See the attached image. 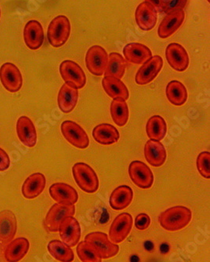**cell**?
<instances>
[{
  "instance_id": "cell-18",
  "label": "cell",
  "mask_w": 210,
  "mask_h": 262,
  "mask_svg": "<svg viewBox=\"0 0 210 262\" xmlns=\"http://www.w3.org/2000/svg\"><path fill=\"white\" fill-rule=\"evenodd\" d=\"M51 198L57 204H75L79 200L77 191L65 183L53 184L49 189Z\"/></svg>"
},
{
  "instance_id": "cell-25",
  "label": "cell",
  "mask_w": 210,
  "mask_h": 262,
  "mask_svg": "<svg viewBox=\"0 0 210 262\" xmlns=\"http://www.w3.org/2000/svg\"><path fill=\"white\" fill-rule=\"evenodd\" d=\"M92 138L103 145H111L118 142L120 135L117 128L108 123L98 125L92 129Z\"/></svg>"
},
{
  "instance_id": "cell-16",
  "label": "cell",
  "mask_w": 210,
  "mask_h": 262,
  "mask_svg": "<svg viewBox=\"0 0 210 262\" xmlns=\"http://www.w3.org/2000/svg\"><path fill=\"white\" fill-rule=\"evenodd\" d=\"M17 229L15 214L10 210L0 212V244L7 245L15 237Z\"/></svg>"
},
{
  "instance_id": "cell-2",
  "label": "cell",
  "mask_w": 210,
  "mask_h": 262,
  "mask_svg": "<svg viewBox=\"0 0 210 262\" xmlns=\"http://www.w3.org/2000/svg\"><path fill=\"white\" fill-rule=\"evenodd\" d=\"M73 174L80 189L87 193H95L99 188L98 174L89 165L77 163L73 166Z\"/></svg>"
},
{
  "instance_id": "cell-26",
  "label": "cell",
  "mask_w": 210,
  "mask_h": 262,
  "mask_svg": "<svg viewBox=\"0 0 210 262\" xmlns=\"http://www.w3.org/2000/svg\"><path fill=\"white\" fill-rule=\"evenodd\" d=\"M79 100V91L64 83L58 93L57 104L64 113H72L76 108Z\"/></svg>"
},
{
  "instance_id": "cell-40",
  "label": "cell",
  "mask_w": 210,
  "mask_h": 262,
  "mask_svg": "<svg viewBox=\"0 0 210 262\" xmlns=\"http://www.w3.org/2000/svg\"><path fill=\"white\" fill-rule=\"evenodd\" d=\"M0 17H1V10H0Z\"/></svg>"
},
{
  "instance_id": "cell-1",
  "label": "cell",
  "mask_w": 210,
  "mask_h": 262,
  "mask_svg": "<svg viewBox=\"0 0 210 262\" xmlns=\"http://www.w3.org/2000/svg\"><path fill=\"white\" fill-rule=\"evenodd\" d=\"M192 219L190 209L183 206H176L162 212L158 217V222L165 230L176 232L186 227Z\"/></svg>"
},
{
  "instance_id": "cell-15",
  "label": "cell",
  "mask_w": 210,
  "mask_h": 262,
  "mask_svg": "<svg viewBox=\"0 0 210 262\" xmlns=\"http://www.w3.org/2000/svg\"><path fill=\"white\" fill-rule=\"evenodd\" d=\"M184 18L185 13L183 10H174L167 14L158 27V36L161 39L170 37L181 27Z\"/></svg>"
},
{
  "instance_id": "cell-13",
  "label": "cell",
  "mask_w": 210,
  "mask_h": 262,
  "mask_svg": "<svg viewBox=\"0 0 210 262\" xmlns=\"http://www.w3.org/2000/svg\"><path fill=\"white\" fill-rule=\"evenodd\" d=\"M163 66V60L158 55L152 56L148 61L137 71L135 81L138 85L144 86L152 82L161 72Z\"/></svg>"
},
{
  "instance_id": "cell-33",
  "label": "cell",
  "mask_w": 210,
  "mask_h": 262,
  "mask_svg": "<svg viewBox=\"0 0 210 262\" xmlns=\"http://www.w3.org/2000/svg\"><path fill=\"white\" fill-rule=\"evenodd\" d=\"M113 122L119 126H124L130 117V111L127 103L121 98H114L110 107Z\"/></svg>"
},
{
  "instance_id": "cell-10",
  "label": "cell",
  "mask_w": 210,
  "mask_h": 262,
  "mask_svg": "<svg viewBox=\"0 0 210 262\" xmlns=\"http://www.w3.org/2000/svg\"><path fill=\"white\" fill-rule=\"evenodd\" d=\"M128 172L132 182L138 188L148 189L153 185V172L143 162L138 160L132 162L129 166Z\"/></svg>"
},
{
  "instance_id": "cell-31",
  "label": "cell",
  "mask_w": 210,
  "mask_h": 262,
  "mask_svg": "<svg viewBox=\"0 0 210 262\" xmlns=\"http://www.w3.org/2000/svg\"><path fill=\"white\" fill-rule=\"evenodd\" d=\"M126 61L124 57L118 53H111L108 56V64L104 72V76H111L121 79L124 76Z\"/></svg>"
},
{
  "instance_id": "cell-19",
  "label": "cell",
  "mask_w": 210,
  "mask_h": 262,
  "mask_svg": "<svg viewBox=\"0 0 210 262\" xmlns=\"http://www.w3.org/2000/svg\"><path fill=\"white\" fill-rule=\"evenodd\" d=\"M135 18L139 29L144 31L151 30L157 23L156 10L148 3H142L135 12Z\"/></svg>"
},
{
  "instance_id": "cell-9",
  "label": "cell",
  "mask_w": 210,
  "mask_h": 262,
  "mask_svg": "<svg viewBox=\"0 0 210 262\" xmlns=\"http://www.w3.org/2000/svg\"><path fill=\"white\" fill-rule=\"evenodd\" d=\"M133 225V219L130 213H120L111 223L108 238L115 244L123 242L130 235Z\"/></svg>"
},
{
  "instance_id": "cell-6",
  "label": "cell",
  "mask_w": 210,
  "mask_h": 262,
  "mask_svg": "<svg viewBox=\"0 0 210 262\" xmlns=\"http://www.w3.org/2000/svg\"><path fill=\"white\" fill-rule=\"evenodd\" d=\"M76 207L73 204H56L45 216V227L50 232H57L61 222L67 217H74Z\"/></svg>"
},
{
  "instance_id": "cell-14",
  "label": "cell",
  "mask_w": 210,
  "mask_h": 262,
  "mask_svg": "<svg viewBox=\"0 0 210 262\" xmlns=\"http://www.w3.org/2000/svg\"><path fill=\"white\" fill-rule=\"evenodd\" d=\"M58 232L63 243L68 247H76L80 241V225L74 217H65L61 222Z\"/></svg>"
},
{
  "instance_id": "cell-24",
  "label": "cell",
  "mask_w": 210,
  "mask_h": 262,
  "mask_svg": "<svg viewBox=\"0 0 210 262\" xmlns=\"http://www.w3.org/2000/svg\"><path fill=\"white\" fill-rule=\"evenodd\" d=\"M29 247V241L24 237L13 239L6 248L4 257L7 262H19L26 257Z\"/></svg>"
},
{
  "instance_id": "cell-30",
  "label": "cell",
  "mask_w": 210,
  "mask_h": 262,
  "mask_svg": "<svg viewBox=\"0 0 210 262\" xmlns=\"http://www.w3.org/2000/svg\"><path fill=\"white\" fill-rule=\"evenodd\" d=\"M166 94L169 101L175 106H182L188 100V91L184 85L178 80L169 82Z\"/></svg>"
},
{
  "instance_id": "cell-32",
  "label": "cell",
  "mask_w": 210,
  "mask_h": 262,
  "mask_svg": "<svg viewBox=\"0 0 210 262\" xmlns=\"http://www.w3.org/2000/svg\"><path fill=\"white\" fill-rule=\"evenodd\" d=\"M48 251L56 260L61 262H73L75 254L71 247L61 241H51L48 246Z\"/></svg>"
},
{
  "instance_id": "cell-11",
  "label": "cell",
  "mask_w": 210,
  "mask_h": 262,
  "mask_svg": "<svg viewBox=\"0 0 210 262\" xmlns=\"http://www.w3.org/2000/svg\"><path fill=\"white\" fill-rule=\"evenodd\" d=\"M0 81L4 88L10 93L18 92L23 85L21 73L13 63H5L1 66Z\"/></svg>"
},
{
  "instance_id": "cell-39",
  "label": "cell",
  "mask_w": 210,
  "mask_h": 262,
  "mask_svg": "<svg viewBox=\"0 0 210 262\" xmlns=\"http://www.w3.org/2000/svg\"><path fill=\"white\" fill-rule=\"evenodd\" d=\"M145 2L148 3V4L155 7V8H159V7H161L162 0H145Z\"/></svg>"
},
{
  "instance_id": "cell-8",
  "label": "cell",
  "mask_w": 210,
  "mask_h": 262,
  "mask_svg": "<svg viewBox=\"0 0 210 262\" xmlns=\"http://www.w3.org/2000/svg\"><path fill=\"white\" fill-rule=\"evenodd\" d=\"M108 61V53L101 46H92L86 53V68L94 76H101L104 74Z\"/></svg>"
},
{
  "instance_id": "cell-5",
  "label": "cell",
  "mask_w": 210,
  "mask_h": 262,
  "mask_svg": "<svg viewBox=\"0 0 210 262\" xmlns=\"http://www.w3.org/2000/svg\"><path fill=\"white\" fill-rule=\"evenodd\" d=\"M60 74L66 84L76 89H83L86 83V76L83 69L73 61L65 60L59 68Z\"/></svg>"
},
{
  "instance_id": "cell-21",
  "label": "cell",
  "mask_w": 210,
  "mask_h": 262,
  "mask_svg": "<svg viewBox=\"0 0 210 262\" xmlns=\"http://www.w3.org/2000/svg\"><path fill=\"white\" fill-rule=\"evenodd\" d=\"M125 60L133 64H144L151 58L152 53L149 47L139 42L127 44L123 49Z\"/></svg>"
},
{
  "instance_id": "cell-3",
  "label": "cell",
  "mask_w": 210,
  "mask_h": 262,
  "mask_svg": "<svg viewBox=\"0 0 210 262\" xmlns=\"http://www.w3.org/2000/svg\"><path fill=\"white\" fill-rule=\"evenodd\" d=\"M71 23L66 16L59 15L53 19L48 26V39L54 47H61L68 40L71 34Z\"/></svg>"
},
{
  "instance_id": "cell-28",
  "label": "cell",
  "mask_w": 210,
  "mask_h": 262,
  "mask_svg": "<svg viewBox=\"0 0 210 262\" xmlns=\"http://www.w3.org/2000/svg\"><path fill=\"white\" fill-rule=\"evenodd\" d=\"M102 86L110 98H121L126 101L130 97V92L121 79L111 76H104L102 79Z\"/></svg>"
},
{
  "instance_id": "cell-38",
  "label": "cell",
  "mask_w": 210,
  "mask_h": 262,
  "mask_svg": "<svg viewBox=\"0 0 210 262\" xmlns=\"http://www.w3.org/2000/svg\"><path fill=\"white\" fill-rule=\"evenodd\" d=\"M10 166V160L5 150L0 148V172L6 171Z\"/></svg>"
},
{
  "instance_id": "cell-35",
  "label": "cell",
  "mask_w": 210,
  "mask_h": 262,
  "mask_svg": "<svg viewBox=\"0 0 210 262\" xmlns=\"http://www.w3.org/2000/svg\"><path fill=\"white\" fill-rule=\"evenodd\" d=\"M196 166L198 172L203 178H210V152L203 151L198 155L196 160Z\"/></svg>"
},
{
  "instance_id": "cell-17",
  "label": "cell",
  "mask_w": 210,
  "mask_h": 262,
  "mask_svg": "<svg viewBox=\"0 0 210 262\" xmlns=\"http://www.w3.org/2000/svg\"><path fill=\"white\" fill-rule=\"evenodd\" d=\"M17 134L19 140L23 145L29 148L36 146L37 142V133L36 126L30 118L23 116L17 122Z\"/></svg>"
},
{
  "instance_id": "cell-7",
  "label": "cell",
  "mask_w": 210,
  "mask_h": 262,
  "mask_svg": "<svg viewBox=\"0 0 210 262\" xmlns=\"http://www.w3.org/2000/svg\"><path fill=\"white\" fill-rule=\"evenodd\" d=\"M61 133L64 138L76 148L84 149L89 145L87 134L80 125L71 120H66L61 123Z\"/></svg>"
},
{
  "instance_id": "cell-36",
  "label": "cell",
  "mask_w": 210,
  "mask_h": 262,
  "mask_svg": "<svg viewBox=\"0 0 210 262\" xmlns=\"http://www.w3.org/2000/svg\"><path fill=\"white\" fill-rule=\"evenodd\" d=\"M186 3L188 0H162L161 7L163 11L169 14L174 10H183Z\"/></svg>"
},
{
  "instance_id": "cell-34",
  "label": "cell",
  "mask_w": 210,
  "mask_h": 262,
  "mask_svg": "<svg viewBox=\"0 0 210 262\" xmlns=\"http://www.w3.org/2000/svg\"><path fill=\"white\" fill-rule=\"evenodd\" d=\"M76 252L82 262H102L101 256L85 241L78 244Z\"/></svg>"
},
{
  "instance_id": "cell-27",
  "label": "cell",
  "mask_w": 210,
  "mask_h": 262,
  "mask_svg": "<svg viewBox=\"0 0 210 262\" xmlns=\"http://www.w3.org/2000/svg\"><path fill=\"white\" fill-rule=\"evenodd\" d=\"M133 192L130 187L121 185L116 188L110 195V207L114 210H122L129 207L133 201Z\"/></svg>"
},
{
  "instance_id": "cell-29",
  "label": "cell",
  "mask_w": 210,
  "mask_h": 262,
  "mask_svg": "<svg viewBox=\"0 0 210 262\" xmlns=\"http://www.w3.org/2000/svg\"><path fill=\"white\" fill-rule=\"evenodd\" d=\"M167 132V122L161 116L158 115L151 116L147 122V135L152 141H161L165 138Z\"/></svg>"
},
{
  "instance_id": "cell-23",
  "label": "cell",
  "mask_w": 210,
  "mask_h": 262,
  "mask_svg": "<svg viewBox=\"0 0 210 262\" xmlns=\"http://www.w3.org/2000/svg\"><path fill=\"white\" fill-rule=\"evenodd\" d=\"M46 185L45 177L41 173L31 174L22 185L21 192L25 198L32 200L39 196Z\"/></svg>"
},
{
  "instance_id": "cell-12",
  "label": "cell",
  "mask_w": 210,
  "mask_h": 262,
  "mask_svg": "<svg viewBox=\"0 0 210 262\" xmlns=\"http://www.w3.org/2000/svg\"><path fill=\"white\" fill-rule=\"evenodd\" d=\"M167 62L177 72H184L189 68L190 59L184 47L177 42L170 43L166 50Z\"/></svg>"
},
{
  "instance_id": "cell-41",
  "label": "cell",
  "mask_w": 210,
  "mask_h": 262,
  "mask_svg": "<svg viewBox=\"0 0 210 262\" xmlns=\"http://www.w3.org/2000/svg\"><path fill=\"white\" fill-rule=\"evenodd\" d=\"M207 1H208V3H210V0H207Z\"/></svg>"
},
{
  "instance_id": "cell-4",
  "label": "cell",
  "mask_w": 210,
  "mask_h": 262,
  "mask_svg": "<svg viewBox=\"0 0 210 262\" xmlns=\"http://www.w3.org/2000/svg\"><path fill=\"white\" fill-rule=\"evenodd\" d=\"M85 242L91 246L101 258H111L118 254L120 247L110 241L107 234L101 232H91L85 237Z\"/></svg>"
},
{
  "instance_id": "cell-37",
  "label": "cell",
  "mask_w": 210,
  "mask_h": 262,
  "mask_svg": "<svg viewBox=\"0 0 210 262\" xmlns=\"http://www.w3.org/2000/svg\"><path fill=\"white\" fill-rule=\"evenodd\" d=\"M134 225L138 230H146L151 225V219L147 213H139L135 219Z\"/></svg>"
},
{
  "instance_id": "cell-22",
  "label": "cell",
  "mask_w": 210,
  "mask_h": 262,
  "mask_svg": "<svg viewBox=\"0 0 210 262\" xmlns=\"http://www.w3.org/2000/svg\"><path fill=\"white\" fill-rule=\"evenodd\" d=\"M145 157L151 166L159 167L166 163L167 150L160 141L149 140L145 145Z\"/></svg>"
},
{
  "instance_id": "cell-20",
  "label": "cell",
  "mask_w": 210,
  "mask_h": 262,
  "mask_svg": "<svg viewBox=\"0 0 210 262\" xmlns=\"http://www.w3.org/2000/svg\"><path fill=\"white\" fill-rule=\"evenodd\" d=\"M24 40L26 46L32 51L39 49L44 41V31L37 20L28 21L24 29Z\"/></svg>"
}]
</instances>
